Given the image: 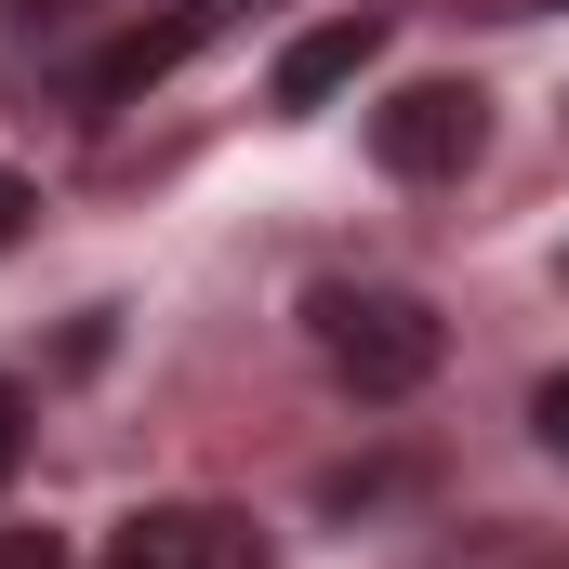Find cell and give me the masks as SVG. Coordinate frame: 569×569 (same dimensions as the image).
Wrapping results in <instances>:
<instances>
[{
  "label": "cell",
  "mask_w": 569,
  "mask_h": 569,
  "mask_svg": "<svg viewBox=\"0 0 569 569\" xmlns=\"http://www.w3.org/2000/svg\"><path fill=\"white\" fill-rule=\"evenodd\" d=\"M305 345H318V371L345 385V398H411V385H437V358H450V331H437L425 291L398 279H318L305 291Z\"/></svg>",
  "instance_id": "cell-1"
},
{
  "label": "cell",
  "mask_w": 569,
  "mask_h": 569,
  "mask_svg": "<svg viewBox=\"0 0 569 569\" xmlns=\"http://www.w3.org/2000/svg\"><path fill=\"white\" fill-rule=\"evenodd\" d=\"M371 159H385L398 186L477 172V159H490V93H477V80H411V93H385V107H371Z\"/></svg>",
  "instance_id": "cell-2"
},
{
  "label": "cell",
  "mask_w": 569,
  "mask_h": 569,
  "mask_svg": "<svg viewBox=\"0 0 569 569\" xmlns=\"http://www.w3.org/2000/svg\"><path fill=\"white\" fill-rule=\"evenodd\" d=\"M107 569H279V557L239 503H146V517H120Z\"/></svg>",
  "instance_id": "cell-3"
},
{
  "label": "cell",
  "mask_w": 569,
  "mask_h": 569,
  "mask_svg": "<svg viewBox=\"0 0 569 569\" xmlns=\"http://www.w3.org/2000/svg\"><path fill=\"white\" fill-rule=\"evenodd\" d=\"M212 27H226V0H172V13H146V27H120L107 53H80V80H67V93H80V107L107 120V107H133L146 80H172V67H186V53L212 40Z\"/></svg>",
  "instance_id": "cell-4"
},
{
  "label": "cell",
  "mask_w": 569,
  "mask_h": 569,
  "mask_svg": "<svg viewBox=\"0 0 569 569\" xmlns=\"http://www.w3.org/2000/svg\"><path fill=\"white\" fill-rule=\"evenodd\" d=\"M371 53H385V13H371V0H358V13H318V27L279 53V80H266V93H279V107H331Z\"/></svg>",
  "instance_id": "cell-5"
},
{
  "label": "cell",
  "mask_w": 569,
  "mask_h": 569,
  "mask_svg": "<svg viewBox=\"0 0 569 569\" xmlns=\"http://www.w3.org/2000/svg\"><path fill=\"white\" fill-rule=\"evenodd\" d=\"M425 569H569V543H543V530H517V517H490V530H463V543H437Z\"/></svg>",
  "instance_id": "cell-6"
},
{
  "label": "cell",
  "mask_w": 569,
  "mask_h": 569,
  "mask_svg": "<svg viewBox=\"0 0 569 569\" xmlns=\"http://www.w3.org/2000/svg\"><path fill=\"white\" fill-rule=\"evenodd\" d=\"M530 437L569 463V371H543V385H530Z\"/></svg>",
  "instance_id": "cell-7"
},
{
  "label": "cell",
  "mask_w": 569,
  "mask_h": 569,
  "mask_svg": "<svg viewBox=\"0 0 569 569\" xmlns=\"http://www.w3.org/2000/svg\"><path fill=\"white\" fill-rule=\"evenodd\" d=\"M0 569H80V557H67V530H0Z\"/></svg>",
  "instance_id": "cell-8"
},
{
  "label": "cell",
  "mask_w": 569,
  "mask_h": 569,
  "mask_svg": "<svg viewBox=\"0 0 569 569\" xmlns=\"http://www.w3.org/2000/svg\"><path fill=\"white\" fill-rule=\"evenodd\" d=\"M13 450H27V385L0 371V477H13Z\"/></svg>",
  "instance_id": "cell-9"
},
{
  "label": "cell",
  "mask_w": 569,
  "mask_h": 569,
  "mask_svg": "<svg viewBox=\"0 0 569 569\" xmlns=\"http://www.w3.org/2000/svg\"><path fill=\"white\" fill-rule=\"evenodd\" d=\"M27 212H40V199H27V186L0 172V252H13V226H27Z\"/></svg>",
  "instance_id": "cell-10"
},
{
  "label": "cell",
  "mask_w": 569,
  "mask_h": 569,
  "mask_svg": "<svg viewBox=\"0 0 569 569\" xmlns=\"http://www.w3.org/2000/svg\"><path fill=\"white\" fill-rule=\"evenodd\" d=\"M13 13H27V27H53V13H80V0H13Z\"/></svg>",
  "instance_id": "cell-11"
},
{
  "label": "cell",
  "mask_w": 569,
  "mask_h": 569,
  "mask_svg": "<svg viewBox=\"0 0 569 569\" xmlns=\"http://www.w3.org/2000/svg\"><path fill=\"white\" fill-rule=\"evenodd\" d=\"M530 13H569V0H530Z\"/></svg>",
  "instance_id": "cell-12"
}]
</instances>
